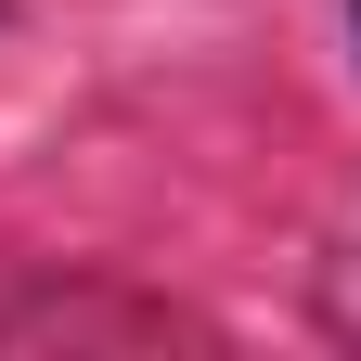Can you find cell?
<instances>
[{
    "label": "cell",
    "instance_id": "6da1fadb",
    "mask_svg": "<svg viewBox=\"0 0 361 361\" xmlns=\"http://www.w3.org/2000/svg\"><path fill=\"white\" fill-rule=\"evenodd\" d=\"M348 13H361V0H348Z\"/></svg>",
    "mask_w": 361,
    "mask_h": 361
}]
</instances>
